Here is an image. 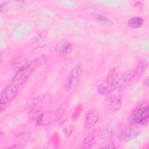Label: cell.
<instances>
[{
    "mask_svg": "<svg viewBox=\"0 0 149 149\" xmlns=\"http://www.w3.org/2000/svg\"><path fill=\"white\" fill-rule=\"evenodd\" d=\"M17 87L13 84L6 86L2 90L0 96V109L2 113L6 108L7 104L13 101L17 94Z\"/></svg>",
    "mask_w": 149,
    "mask_h": 149,
    "instance_id": "7a4b0ae2",
    "label": "cell"
},
{
    "mask_svg": "<svg viewBox=\"0 0 149 149\" xmlns=\"http://www.w3.org/2000/svg\"><path fill=\"white\" fill-rule=\"evenodd\" d=\"M114 132V126L112 123H108L103 129H102V133L101 138L104 140H108L112 137Z\"/></svg>",
    "mask_w": 149,
    "mask_h": 149,
    "instance_id": "5bb4252c",
    "label": "cell"
},
{
    "mask_svg": "<svg viewBox=\"0 0 149 149\" xmlns=\"http://www.w3.org/2000/svg\"><path fill=\"white\" fill-rule=\"evenodd\" d=\"M45 61L44 55H41L31 62V68L34 70L36 68L42 65Z\"/></svg>",
    "mask_w": 149,
    "mask_h": 149,
    "instance_id": "e0dca14e",
    "label": "cell"
},
{
    "mask_svg": "<svg viewBox=\"0 0 149 149\" xmlns=\"http://www.w3.org/2000/svg\"><path fill=\"white\" fill-rule=\"evenodd\" d=\"M68 106V102L67 101H65L62 102L59 105L55 115V119L56 121H60L61 120Z\"/></svg>",
    "mask_w": 149,
    "mask_h": 149,
    "instance_id": "2e32d148",
    "label": "cell"
},
{
    "mask_svg": "<svg viewBox=\"0 0 149 149\" xmlns=\"http://www.w3.org/2000/svg\"><path fill=\"white\" fill-rule=\"evenodd\" d=\"M149 120V105L148 101H143L136 105L128 116V122L131 125H147Z\"/></svg>",
    "mask_w": 149,
    "mask_h": 149,
    "instance_id": "6da1fadb",
    "label": "cell"
},
{
    "mask_svg": "<svg viewBox=\"0 0 149 149\" xmlns=\"http://www.w3.org/2000/svg\"><path fill=\"white\" fill-rule=\"evenodd\" d=\"M81 109H82L81 106H80V105H79V106L77 107V108H76L75 111H74V113H73V115H72V119H73V120H75L77 118L78 116L80 115V112L81 111Z\"/></svg>",
    "mask_w": 149,
    "mask_h": 149,
    "instance_id": "44dd1931",
    "label": "cell"
},
{
    "mask_svg": "<svg viewBox=\"0 0 149 149\" xmlns=\"http://www.w3.org/2000/svg\"><path fill=\"white\" fill-rule=\"evenodd\" d=\"M72 45L71 42L66 39L61 40L55 47V52L58 56H65L71 52Z\"/></svg>",
    "mask_w": 149,
    "mask_h": 149,
    "instance_id": "30bf717a",
    "label": "cell"
},
{
    "mask_svg": "<svg viewBox=\"0 0 149 149\" xmlns=\"http://www.w3.org/2000/svg\"><path fill=\"white\" fill-rule=\"evenodd\" d=\"M31 137V133L30 132H26L22 134L21 140H20V145L23 147L24 145H26V144L29 141Z\"/></svg>",
    "mask_w": 149,
    "mask_h": 149,
    "instance_id": "d6986e66",
    "label": "cell"
},
{
    "mask_svg": "<svg viewBox=\"0 0 149 149\" xmlns=\"http://www.w3.org/2000/svg\"><path fill=\"white\" fill-rule=\"evenodd\" d=\"M33 70V69L30 66L29 68L16 72L12 79V84L16 87L22 86L27 80Z\"/></svg>",
    "mask_w": 149,
    "mask_h": 149,
    "instance_id": "8992f818",
    "label": "cell"
},
{
    "mask_svg": "<svg viewBox=\"0 0 149 149\" xmlns=\"http://www.w3.org/2000/svg\"><path fill=\"white\" fill-rule=\"evenodd\" d=\"M59 127L62 129L64 135L66 137H69L73 130V125L69 119H65L60 123Z\"/></svg>",
    "mask_w": 149,
    "mask_h": 149,
    "instance_id": "4fadbf2b",
    "label": "cell"
},
{
    "mask_svg": "<svg viewBox=\"0 0 149 149\" xmlns=\"http://www.w3.org/2000/svg\"><path fill=\"white\" fill-rule=\"evenodd\" d=\"M144 23V19L140 16L131 17L127 22L128 26L132 29H139L141 27Z\"/></svg>",
    "mask_w": 149,
    "mask_h": 149,
    "instance_id": "9a60e30c",
    "label": "cell"
},
{
    "mask_svg": "<svg viewBox=\"0 0 149 149\" xmlns=\"http://www.w3.org/2000/svg\"><path fill=\"white\" fill-rule=\"evenodd\" d=\"M101 133L102 129L100 128H95L91 130L90 132H89L83 140L81 144L82 148H91L101 138Z\"/></svg>",
    "mask_w": 149,
    "mask_h": 149,
    "instance_id": "5b68a950",
    "label": "cell"
},
{
    "mask_svg": "<svg viewBox=\"0 0 149 149\" xmlns=\"http://www.w3.org/2000/svg\"><path fill=\"white\" fill-rule=\"evenodd\" d=\"M44 113H41L39 114L36 119V124L38 126H41L44 125Z\"/></svg>",
    "mask_w": 149,
    "mask_h": 149,
    "instance_id": "ffe728a7",
    "label": "cell"
},
{
    "mask_svg": "<svg viewBox=\"0 0 149 149\" xmlns=\"http://www.w3.org/2000/svg\"><path fill=\"white\" fill-rule=\"evenodd\" d=\"M147 62L145 60H141L137 64L135 69L132 71L133 79L134 80H138L141 77L144 72H145L147 67Z\"/></svg>",
    "mask_w": 149,
    "mask_h": 149,
    "instance_id": "7c38bea8",
    "label": "cell"
},
{
    "mask_svg": "<svg viewBox=\"0 0 149 149\" xmlns=\"http://www.w3.org/2000/svg\"><path fill=\"white\" fill-rule=\"evenodd\" d=\"M82 73L83 68L80 65H76L71 70L65 81V87L67 90H70L78 84Z\"/></svg>",
    "mask_w": 149,
    "mask_h": 149,
    "instance_id": "3957f363",
    "label": "cell"
},
{
    "mask_svg": "<svg viewBox=\"0 0 149 149\" xmlns=\"http://www.w3.org/2000/svg\"><path fill=\"white\" fill-rule=\"evenodd\" d=\"M144 84L146 85L147 87H148V77H147L144 80Z\"/></svg>",
    "mask_w": 149,
    "mask_h": 149,
    "instance_id": "cb8c5ba5",
    "label": "cell"
},
{
    "mask_svg": "<svg viewBox=\"0 0 149 149\" xmlns=\"http://www.w3.org/2000/svg\"><path fill=\"white\" fill-rule=\"evenodd\" d=\"M99 119V114L97 112L90 111L86 115L83 123V127L90 129L94 127Z\"/></svg>",
    "mask_w": 149,
    "mask_h": 149,
    "instance_id": "8fae6325",
    "label": "cell"
},
{
    "mask_svg": "<svg viewBox=\"0 0 149 149\" xmlns=\"http://www.w3.org/2000/svg\"><path fill=\"white\" fill-rule=\"evenodd\" d=\"M51 100V96L50 94H44L33 98L28 102V104L33 109H36L37 108H44L47 106L49 104Z\"/></svg>",
    "mask_w": 149,
    "mask_h": 149,
    "instance_id": "ba28073f",
    "label": "cell"
},
{
    "mask_svg": "<svg viewBox=\"0 0 149 149\" xmlns=\"http://www.w3.org/2000/svg\"><path fill=\"white\" fill-rule=\"evenodd\" d=\"M104 104L107 109L111 112H117L122 107V97L119 95H107L104 100Z\"/></svg>",
    "mask_w": 149,
    "mask_h": 149,
    "instance_id": "277c9868",
    "label": "cell"
},
{
    "mask_svg": "<svg viewBox=\"0 0 149 149\" xmlns=\"http://www.w3.org/2000/svg\"><path fill=\"white\" fill-rule=\"evenodd\" d=\"M139 133V130L133 125L125 127L120 132L119 135V140L123 142H127L136 137Z\"/></svg>",
    "mask_w": 149,
    "mask_h": 149,
    "instance_id": "52a82bcc",
    "label": "cell"
},
{
    "mask_svg": "<svg viewBox=\"0 0 149 149\" xmlns=\"http://www.w3.org/2000/svg\"><path fill=\"white\" fill-rule=\"evenodd\" d=\"M30 66L31 62L23 56H17L15 57L11 63V68L15 72L29 68Z\"/></svg>",
    "mask_w": 149,
    "mask_h": 149,
    "instance_id": "9c48e42d",
    "label": "cell"
},
{
    "mask_svg": "<svg viewBox=\"0 0 149 149\" xmlns=\"http://www.w3.org/2000/svg\"><path fill=\"white\" fill-rule=\"evenodd\" d=\"M100 148H115L116 147L115 146V144L113 142H108V143L105 144L104 146H101L100 147Z\"/></svg>",
    "mask_w": 149,
    "mask_h": 149,
    "instance_id": "7402d4cb",
    "label": "cell"
},
{
    "mask_svg": "<svg viewBox=\"0 0 149 149\" xmlns=\"http://www.w3.org/2000/svg\"><path fill=\"white\" fill-rule=\"evenodd\" d=\"M23 147L20 144H13V146H10V147H9L8 148H23Z\"/></svg>",
    "mask_w": 149,
    "mask_h": 149,
    "instance_id": "603a6c76",
    "label": "cell"
},
{
    "mask_svg": "<svg viewBox=\"0 0 149 149\" xmlns=\"http://www.w3.org/2000/svg\"><path fill=\"white\" fill-rule=\"evenodd\" d=\"M95 20L97 22L103 23L106 24H113L112 21L110 19H109L108 17H107L104 15H97L95 17Z\"/></svg>",
    "mask_w": 149,
    "mask_h": 149,
    "instance_id": "ac0fdd59",
    "label": "cell"
}]
</instances>
